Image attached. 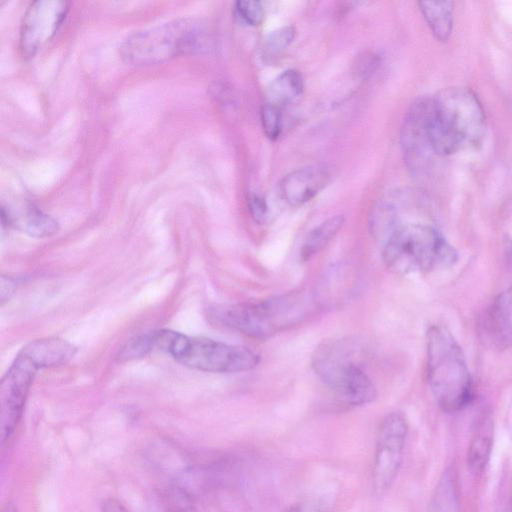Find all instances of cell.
<instances>
[{
  "label": "cell",
  "mask_w": 512,
  "mask_h": 512,
  "mask_svg": "<svg viewBox=\"0 0 512 512\" xmlns=\"http://www.w3.org/2000/svg\"><path fill=\"white\" fill-rule=\"evenodd\" d=\"M40 367L19 352L0 383V438L8 442L21 419L33 378Z\"/></svg>",
  "instance_id": "9c48e42d"
},
{
  "label": "cell",
  "mask_w": 512,
  "mask_h": 512,
  "mask_svg": "<svg viewBox=\"0 0 512 512\" xmlns=\"http://www.w3.org/2000/svg\"><path fill=\"white\" fill-rule=\"evenodd\" d=\"M452 477L447 475L441 479L439 488L435 496V507L437 512H454L455 509V492Z\"/></svg>",
  "instance_id": "cb8c5ba5"
},
{
  "label": "cell",
  "mask_w": 512,
  "mask_h": 512,
  "mask_svg": "<svg viewBox=\"0 0 512 512\" xmlns=\"http://www.w3.org/2000/svg\"><path fill=\"white\" fill-rule=\"evenodd\" d=\"M171 512H195L192 507H181V508H178V509H175Z\"/></svg>",
  "instance_id": "f546056e"
},
{
  "label": "cell",
  "mask_w": 512,
  "mask_h": 512,
  "mask_svg": "<svg viewBox=\"0 0 512 512\" xmlns=\"http://www.w3.org/2000/svg\"><path fill=\"white\" fill-rule=\"evenodd\" d=\"M247 206L251 217L258 224L267 222L269 209L266 201L256 193H249L247 196Z\"/></svg>",
  "instance_id": "d4e9b609"
},
{
  "label": "cell",
  "mask_w": 512,
  "mask_h": 512,
  "mask_svg": "<svg viewBox=\"0 0 512 512\" xmlns=\"http://www.w3.org/2000/svg\"><path fill=\"white\" fill-rule=\"evenodd\" d=\"M486 335L501 347H512V286L500 293L484 320Z\"/></svg>",
  "instance_id": "4fadbf2b"
},
{
  "label": "cell",
  "mask_w": 512,
  "mask_h": 512,
  "mask_svg": "<svg viewBox=\"0 0 512 512\" xmlns=\"http://www.w3.org/2000/svg\"><path fill=\"white\" fill-rule=\"evenodd\" d=\"M261 123L267 138L271 140L277 139L281 132V113L279 107L272 103L264 104L261 108Z\"/></svg>",
  "instance_id": "7402d4cb"
},
{
  "label": "cell",
  "mask_w": 512,
  "mask_h": 512,
  "mask_svg": "<svg viewBox=\"0 0 512 512\" xmlns=\"http://www.w3.org/2000/svg\"><path fill=\"white\" fill-rule=\"evenodd\" d=\"M153 349L170 354L191 369L212 373H235L256 367L259 355L246 347L205 337H189L173 330L151 332Z\"/></svg>",
  "instance_id": "8992f818"
},
{
  "label": "cell",
  "mask_w": 512,
  "mask_h": 512,
  "mask_svg": "<svg viewBox=\"0 0 512 512\" xmlns=\"http://www.w3.org/2000/svg\"><path fill=\"white\" fill-rule=\"evenodd\" d=\"M69 3L38 0L26 10L20 28L19 48L24 58L33 57L56 34L64 22Z\"/></svg>",
  "instance_id": "30bf717a"
},
{
  "label": "cell",
  "mask_w": 512,
  "mask_h": 512,
  "mask_svg": "<svg viewBox=\"0 0 512 512\" xmlns=\"http://www.w3.org/2000/svg\"><path fill=\"white\" fill-rule=\"evenodd\" d=\"M421 124L431 151L447 156L482 143L486 128L484 108L473 90L454 86L417 102Z\"/></svg>",
  "instance_id": "6da1fadb"
},
{
  "label": "cell",
  "mask_w": 512,
  "mask_h": 512,
  "mask_svg": "<svg viewBox=\"0 0 512 512\" xmlns=\"http://www.w3.org/2000/svg\"><path fill=\"white\" fill-rule=\"evenodd\" d=\"M302 75L295 69H288L278 75L268 86L269 103L286 105L296 100L303 92Z\"/></svg>",
  "instance_id": "e0dca14e"
},
{
  "label": "cell",
  "mask_w": 512,
  "mask_h": 512,
  "mask_svg": "<svg viewBox=\"0 0 512 512\" xmlns=\"http://www.w3.org/2000/svg\"><path fill=\"white\" fill-rule=\"evenodd\" d=\"M343 223V216L336 215L314 227L307 234L301 247L302 260H309L321 251L339 232Z\"/></svg>",
  "instance_id": "ac0fdd59"
},
{
  "label": "cell",
  "mask_w": 512,
  "mask_h": 512,
  "mask_svg": "<svg viewBox=\"0 0 512 512\" xmlns=\"http://www.w3.org/2000/svg\"><path fill=\"white\" fill-rule=\"evenodd\" d=\"M1 512H18V509L13 503L9 502L4 505Z\"/></svg>",
  "instance_id": "f1b7e54d"
},
{
  "label": "cell",
  "mask_w": 512,
  "mask_h": 512,
  "mask_svg": "<svg viewBox=\"0 0 512 512\" xmlns=\"http://www.w3.org/2000/svg\"><path fill=\"white\" fill-rule=\"evenodd\" d=\"M409 424L399 411L388 413L381 421L375 442L371 484L380 497L393 486L403 461Z\"/></svg>",
  "instance_id": "ba28073f"
},
{
  "label": "cell",
  "mask_w": 512,
  "mask_h": 512,
  "mask_svg": "<svg viewBox=\"0 0 512 512\" xmlns=\"http://www.w3.org/2000/svg\"><path fill=\"white\" fill-rule=\"evenodd\" d=\"M40 368L55 367L69 362L76 353L71 343L58 339L46 338L35 340L21 350Z\"/></svg>",
  "instance_id": "9a60e30c"
},
{
  "label": "cell",
  "mask_w": 512,
  "mask_h": 512,
  "mask_svg": "<svg viewBox=\"0 0 512 512\" xmlns=\"http://www.w3.org/2000/svg\"><path fill=\"white\" fill-rule=\"evenodd\" d=\"M369 222L371 233L375 237L384 238L385 242L399 227L394 210L386 204H379L373 209Z\"/></svg>",
  "instance_id": "ffe728a7"
},
{
  "label": "cell",
  "mask_w": 512,
  "mask_h": 512,
  "mask_svg": "<svg viewBox=\"0 0 512 512\" xmlns=\"http://www.w3.org/2000/svg\"><path fill=\"white\" fill-rule=\"evenodd\" d=\"M102 512H129L127 509L117 500L108 499L103 503Z\"/></svg>",
  "instance_id": "83f0119b"
},
{
  "label": "cell",
  "mask_w": 512,
  "mask_h": 512,
  "mask_svg": "<svg viewBox=\"0 0 512 512\" xmlns=\"http://www.w3.org/2000/svg\"><path fill=\"white\" fill-rule=\"evenodd\" d=\"M494 422L491 412L484 411L477 419L467 451V463L473 474H481L491 455Z\"/></svg>",
  "instance_id": "5bb4252c"
},
{
  "label": "cell",
  "mask_w": 512,
  "mask_h": 512,
  "mask_svg": "<svg viewBox=\"0 0 512 512\" xmlns=\"http://www.w3.org/2000/svg\"><path fill=\"white\" fill-rule=\"evenodd\" d=\"M364 349L354 339L323 342L312 356V368L336 399L346 406H362L376 397V387L364 369Z\"/></svg>",
  "instance_id": "5b68a950"
},
{
  "label": "cell",
  "mask_w": 512,
  "mask_h": 512,
  "mask_svg": "<svg viewBox=\"0 0 512 512\" xmlns=\"http://www.w3.org/2000/svg\"><path fill=\"white\" fill-rule=\"evenodd\" d=\"M315 308V301L304 291L290 292L254 302L218 306L211 309V320L249 337L266 338L300 323Z\"/></svg>",
  "instance_id": "7a4b0ae2"
},
{
  "label": "cell",
  "mask_w": 512,
  "mask_h": 512,
  "mask_svg": "<svg viewBox=\"0 0 512 512\" xmlns=\"http://www.w3.org/2000/svg\"><path fill=\"white\" fill-rule=\"evenodd\" d=\"M380 59L372 52L363 53L355 64V72L361 78L369 77L378 67Z\"/></svg>",
  "instance_id": "484cf974"
},
{
  "label": "cell",
  "mask_w": 512,
  "mask_h": 512,
  "mask_svg": "<svg viewBox=\"0 0 512 512\" xmlns=\"http://www.w3.org/2000/svg\"><path fill=\"white\" fill-rule=\"evenodd\" d=\"M2 221L34 237H47L58 231V223L31 203L2 206Z\"/></svg>",
  "instance_id": "7c38bea8"
},
{
  "label": "cell",
  "mask_w": 512,
  "mask_h": 512,
  "mask_svg": "<svg viewBox=\"0 0 512 512\" xmlns=\"http://www.w3.org/2000/svg\"><path fill=\"white\" fill-rule=\"evenodd\" d=\"M295 29L292 26H285L272 31L267 35L264 42V51L266 55L275 56L285 50L293 41Z\"/></svg>",
  "instance_id": "44dd1931"
},
{
  "label": "cell",
  "mask_w": 512,
  "mask_h": 512,
  "mask_svg": "<svg viewBox=\"0 0 512 512\" xmlns=\"http://www.w3.org/2000/svg\"><path fill=\"white\" fill-rule=\"evenodd\" d=\"M337 491L334 483H324L295 502L288 512H330Z\"/></svg>",
  "instance_id": "d6986e66"
},
{
  "label": "cell",
  "mask_w": 512,
  "mask_h": 512,
  "mask_svg": "<svg viewBox=\"0 0 512 512\" xmlns=\"http://www.w3.org/2000/svg\"><path fill=\"white\" fill-rule=\"evenodd\" d=\"M426 356L428 383L439 407L448 413L465 408L473 399L472 377L460 345L446 326L427 329Z\"/></svg>",
  "instance_id": "3957f363"
},
{
  "label": "cell",
  "mask_w": 512,
  "mask_h": 512,
  "mask_svg": "<svg viewBox=\"0 0 512 512\" xmlns=\"http://www.w3.org/2000/svg\"><path fill=\"white\" fill-rule=\"evenodd\" d=\"M17 287V282L14 278L9 276H1V290H0V298L1 301L4 302L8 300L14 293Z\"/></svg>",
  "instance_id": "4316f807"
},
{
  "label": "cell",
  "mask_w": 512,
  "mask_h": 512,
  "mask_svg": "<svg viewBox=\"0 0 512 512\" xmlns=\"http://www.w3.org/2000/svg\"><path fill=\"white\" fill-rule=\"evenodd\" d=\"M213 46L211 31L203 22L180 18L133 33L120 46V55L129 64L147 66Z\"/></svg>",
  "instance_id": "277c9868"
},
{
  "label": "cell",
  "mask_w": 512,
  "mask_h": 512,
  "mask_svg": "<svg viewBox=\"0 0 512 512\" xmlns=\"http://www.w3.org/2000/svg\"><path fill=\"white\" fill-rule=\"evenodd\" d=\"M501 512H512V501L508 502Z\"/></svg>",
  "instance_id": "4dcf8cb0"
},
{
  "label": "cell",
  "mask_w": 512,
  "mask_h": 512,
  "mask_svg": "<svg viewBox=\"0 0 512 512\" xmlns=\"http://www.w3.org/2000/svg\"><path fill=\"white\" fill-rule=\"evenodd\" d=\"M419 9L435 38L446 42L452 32L454 2L420 1Z\"/></svg>",
  "instance_id": "2e32d148"
},
{
  "label": "cell",
  "mask_w": 512,
  "mask_h": 512,
  "mask_svg": "<svg viewBox=\"0 0 512 512\" xmlns=\"http://www.w3.org/2000/svg\"><path fill=\"white\" fill-rule=\"evenodd\" d=\"M330 179V170L326 164L308 165L285 175L280 182V192L289 205L300 206L322 191Z\"/></svg>",
  "instance_id": "8fae6325"
},
{
  "label": "cell",
  "mask_w": 512,
  "mask_h": 512,
  "mask_svg": "<svg viewBox=\"0 0 512 512\" xmlns=\"http://www.w3.org/2000/svg\"><path fill=\"white\" fill-rule=\"evenodd\" d=\"M382 258L389 271L404 275L448 268L456 263L458 254L435 228L407 224L387 239Z\"/></svg>",
  "instance_id": "52a82bcc"
},
{
  "label": "cell",
  "mask_w": 512,
  "mask_h": 512,
  "mask_svg": "<svg viewBox=\"0 0 512 512\" xmlns=\"http://www.w3.org/2000/svg\"><path fill=\"white\" fill-rule=\"evenodd\" d=\"M236 15L246 24L257 26L264 18V8L259 1H238L235 3Z\"/></svg>",
  "instance_id": "603a6c76"
}]
</instances>
